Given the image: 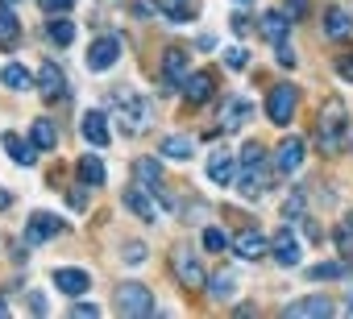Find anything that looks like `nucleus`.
I'll list each match as a JSON object with an SVG mask.
<instances>
[{
  "instance_id": "obj_1",
  "label": "nucleus",
  "mask_w": 353,
  "mask_h": 319,
  "mask_svg": "<svg viewBox=\"0 0 353 319\" xmlns=\"http://www.w3.org/2000/svg\"><path fill=\"white\" fill-rule=\"evenodd\" d=\"M108 104H112V112H117V120H121V129H125L129 137H137V133L150 129V100H145L141 91L117 87V91L108 96Z\"/></svg>"
},
{
  "instance_id": "obj_2",
  "label": "nucleus",
  "mask_w": 353,
  "mask_h": 319,
  "mask_svg": "<svg viewBox=\"0 0 353 319\" xmlns=\"http://www.w3.org/2000/svg\"><path fill=\"white\" fill-rule=\"evenodd\" d=\"M345 104L332 96L324 108H320V124H316V141H320V149H328V153H336L341 149V141H345Z\"/></svg>"
},
{
  "instance_id": "obj_3",
  "label": "nucleus",
  "mask_w": 353,
  "mask_h": 319,
  "mask_svg": "<svg viewBox=\"0 0 353 319\" xmlns=\"http://www.w3.org/2000/svg\"><path fill=\"white\" fill-rule=\"evenodd\" d=\"M117 311H121V315H133V319L154 315V294H150L141 282H125V286L117 290Z\"/></svg>"
},
{
  "instance_id": "obj_4",
  "label": "nucleus",
  "mask_w": 353,
  "mask_h": 319,
  "mask_svg": "<svg viewBox=\"0 0 353 319\" xmlns=\"http://www.w3.org/2000/svg\"><path fill=\"white\" fill-rule=\"evenodd\" d=\"M266 116H270L274 124H291V116H295V87H287V83L270 87V96H266Z\"/></svg>"
},
{
  "instance_id": "obj_5",
  "label": "nucleus",
  "mask_w": 353,
  "mask_h": 319,
  "mask_svg": "<svg viewBox=\"0 0 353 319\" xmlns=\"http://www.w3.org/2000/svg\"><path fill=\"white\" fill-rule=\"evenodd\" d=\"M188 75H192V58H188V50L170 46V50L162 54V79H166V87H183Z\"/></svg>"
},
{
  "instance_id": "obj_6",
  "label": "nucleus",
  "mask_w": 353,
  "mask_h": 319,
  "mask_svg": "<svg viewBox=\"0 0 353 319\" xmlns=\"http://www.w3.org/2000/svg\"><path fill=\"white\" fill-rule=\"evenodd\" d=\"M303 153H307L303 137H287V141L274 149V170H279V175H295V170L303 166Z\"/></svg>"
},
{
  "instance_id": "obj_7",
  "label": "nucleus",
  "mask_w": 353,
  "mask_h": 319,
  "mask_svg": "<svg viewBox=\"0 0 353 319\" xmlns=\"http://www.w3.org/2000/svg\"><path fill=\"white\" fill-rule=\"evenodd\" d=\"M59 232H63V220L50 216V212H34L30 224H26V241H30V245H42V241H50V236H59Z\"/></svg>"
},
{
  "instance_id": "obj_8",
  "label": "nucleus",
  "mask_w": 353,
  "mask_h": 319,
  "mask_svg": "<svg viewBox=\"0 0 353 319\" xmlns=\"http://www.w3.org/2000/svg\"><path fill=\"white\" fill-rule=\"evenodd\" d=\"M233 249H237V257L258 261V257H266V253H270V241H266L258 228H241V232L233 236Z\"/></svg>"
},
{
  "instance_id": "obj_9",
  "label": "nucleus",
  "mask_w": 353,
  "mask_h": 319,
  "mask_svg": "<svg viewBox=\"0 0 353 319\" xmlns=\"http://www.w3.org/2000/svg\"><path fill=\"white\" fill-rule=\"evenodd\" d=\"M237 166H241V162H237L229 149H216V153L208 157V179H212L216 187H229V183L237 179Z\"/></svg>"
},
{
  "instance_id": "obj_10",
  "label": "nucleus",
  "mask_w": 353,
  "mask_h": 319,
  "mask_svg": "<svg viewBox=\"0 0 353 319\" xmlns=\"http://www.w3.org/2000/svg\"><path fill=\"white\" fill-rule=\"evenodd\" d=\"M117 58H121V42L117 38H100V42L88 46V71H108Z\"/></svg>"
},
{
  "instance_id": "obj_11",
  "label": "nucleus",
  "mask_w": 353,
  "mask_h": 319,
  "mask_svg": "<svg viewBox=\"0 0 353 319\" xmlns=\"http://www.w3.org/2000/svg\"><path fill=\"white\" fill-rule=\"evenodd\" d=\"M174 274H179V282L188 286V290H200L208 278H204V265L188 253V249H179V253H174Z\"/></svg>"
},
{
  "instance_id": "obj_12",
  "label": "nucleus",
  "mask_w": 353,
  "mask_h": 319,
  "mask_svg": "<svg viewBox=\"0 0 353 319\" xmlns=\"http://www.w3.org/2000/svg\"><path fill=\"white\" fill-rule=\"evenodd\" d=\"M270 257H274L279 265H299V241H295L291 228H279V232H274V241H270Z\"/></svg>"
},
{
  "instance_id": "obj_13",
  "label": "nucleus",
  "mask_w": 353,
  "mask_h": 319,
  "mask_svg": "<svg viewBox=\"0 0 353 319\" xmlns=\"http://www.w3.org/2000/svg\"><path fill=\"white\" fill-rule=\"evenodd\" d=\"M63 87H67V79H63V71H59V63H42V71H38V91H42V100H59L63 96Z\"/></svg>"
},
{
  "instance_id": "obj_14",
  "label": "nucleus",
  "mask_w": 353,
  "mask_h": 319,
  "mask_svg": "<svg viewBox=\"0 0 353 319\" xmlns=\"http://www.w3.org/2000/svg\"><path fill=\"white\" fill-rule=\"evenodd\" d=\"M328 311H332V302L324 294H307V298H295L283 307V315H295V319H312V315H328Z\"/></svg>"
},
{
  "instance_id": "obj_15",
  "label": "nucleus",
  "mask_w": 353,
  "mask_h": 319,
  "mask_svg": "<svg viewBox=\"0 0 353 319\" xmlns=\"http://www.w3.org/2000/svg\"><path fill=\"white\" fill-rule=\"evenodd\" d=\"M212 87H216V75H212V71H196V75L183 79V96H188L192 104H204V100L212 96Z\"/></svg>"
},
{
  "instance_id": "obj_16",
  "label": "nucleus",
  "mask_w": 353,
  "mask_h": 319,
  "mask_svg": "<svg viewBox=\"0 0 353 319\" xmlns=\"http://www.w3.org/2000/svg\"><path fill=\"white\" fill-rule=\"evenodd\" d=\"M250 112H254V104H250L245 96H229L225 108H221V124H225V129H241V124L250 120Z\"/></svg>"
},
{
  "instance_id": "obj_17",
  "label": "nucleus",
  "mask_w": 353,
  "mask_h": 319,
  "mask_svg": "<svg viewBox=\"0 0 353 319\" xmlns=\"http://www.w3.org/2000/svg\"><path fill=\"white\" fill-rule=\"evenodd\" d=\"M0 141H5V149H9V157H13L17 166H34L38 162V145L34 141H21L17 133H5Z\"/></svg>"
},
{
  "instance_id": "obj_18",
  "label": "nucleus",
  "mask_w": 353,
  "mask_h": 319,
  "mask_svg": "<svg viewBox=\"0 0 353 319\" xmlns=\"http://www.w3.org/2000/svg\"><path fill=\"white\" fill-rule=\"evenodd\" d=\"M121 199H125V208H129L133 216H141V220H158V208L150 204V191H145L141 183H137V187H129Z\"/></svg>"
},
{
  "instance_id": "obj_19",
  "label": "nucleus",
  "mask_w": 353,
  "mask_h": 319,
  "mask_svg": "<svg viewBox=\"0 0 353 319\" xmlns=\"http://www.w3.org/2000/svg\"><path fill=\"white\" fill-rule=\"evenodd\" d=\"M349 34H353V17H349L345 9H328V13H324V38L345 42Z\"/></svg>"
},
{
  "instance_id": "obj_20",
  "label": "nucleus",
  "mask_w": 353,
  "mask_h": 319,
  "mask_svg": "<svg viewBox=\"0 0 353 319\" xmlns=\"http://www.w3.org/2000/svg\"><path fill=\"white\" fill-rule=\"evenodd\" d=\"M133 179H137L145 191H158V187H162V166H158V157H137V162H133Z\"/></svg>"
},
{
  "instance_id": "obj_21",
  "label": "nucleus",
  "mask_w": 353,
  "mask_h": 319,
  "mask_svg": "<svg viewBox=\"0 0 353 319\" xmlns=\"http://www.w3.org/2000/svg\"><path fill=\"white\" fill-rule=\"evenodd\" d=\"M158 153H162V157H174V162H188V157L196 153V141H192V137H179V133H170V137H162Z\"/></svg>"
},
{
  "instance_id": "obj_22",
  "label": "nucleus",
  "mask_w": 353,
  "mask_h": 319,
  "mask_svg": "<svg viewBox=\"0 0 353 319\" xmlns=\"http://www.w3.org/2000/svg\"><path fill=\"white\" fill-rule=\"evenodd\" d=\"M83 137L96 145V149H104L108 141H112V133H108V120H104V112H88L83 116Z\"/></svg>"
},
{
  "instance_id": "obj_23",
  "label": "nucleus",
  "mask_w": 353,
  "mask_h": 319,
  "mask_svg": "<svg viewBox=\"0 0 353 319\" xmlns=\"http://www.w3.org/2000/svg\"><path fill=\"white\" fill-rule=\"evenodd\" d=\"M54 286L63 290V294H71V298H79L92 282H88V274L83 270H54Z\"/></svg>"
},
{
  "instance_id": "obj_24",
  "label": "nucleus",
  "mask_w": 353,
  "mask_h": 319,
  "mask_svg": "<svg viewBox=\"0 0 353 319\" xmlns=\"http://www.w3.org/2000/svg\"><path fill=\"white\" fill-rule=\"evenodd\" d=\"M30 141H34L38 149H54V145H59V129H54V120L38 116V120L30 124Z\"/></svg>"
},
{
  "instance_id": "obj_25",
  "label": "nucleus",
  "mask_w": 353,
  "mask_h": 319,
  "mask_svg": "<svg viewBox=\"0 0 353 319\" xmlns=\"http://www.w3.org/2000/svg\"><path fill=\"white\" fill-rule=\"evenodd\" d=\"M258 30H262L270 42H283V38H287V30H291V17H287V13H262Z\"/></svg>"
},
{
  "instance_id": "obj_26",
  "label": "nucleus",
  "mask_w": 353,
  "mask_h": 319,
  "mask_svg": "<svg viewBox=\"0 0 353 319\" xmlns=\"http://www.w3.org/2000/svg\"><path fill=\"white\" fill-rule=\"evenodd\" d=\"M79 179H83V187H100L104 183V162L96 153H83L79 157Z\"/></svg>"
},
{
  "instance_id": "obj_27",
  "label": "nucleus",
  "mask_w": 353,
  "mask_h": 319,
  "mask_svg": "<svg viewBox=\"0 0 353 319\" xmlns=\"http://www.w3.org/2000/svg\"><path fill=\"white\" fill-rule=\"evenodd\" d=\"M237 162H241V170H262V166H266V145H262V141H245Z\"/></svg>"
},
{
  "instance_id": "obj_28",
  "label": "nucleus",
  "mask_w": 353,
  "mask_h": 319,
  "mask_svg": "<svg viewBox=\"0 0 353 319\" xmlns=\"http://www.w3.org/2000/svg\"><path fill=\"white\" fill-rule=\"evenodd\" d=\"M17 38H21V25H17V17H13L5 5H0V46H5V50H13V46H17Z\"/></svg>"
},
{
  "instance_id": "obj_29",
  "label": "nucleus",
  "mask_w": 353,
  "mask_h": 319,
  "mask_svg": "<svg viewBox=\"0 0 353 319\" xmlns=\"http://www.w3.org/2000/svg\"><path fill=\"white\" fill-rule=\"evenodd\" d=\"M46 38H50L54 46H71V42H75V25H71L67 17H54V21L46 25Z\"/></svg>"
},
{
  "instance_id": "obj_30",
  "label": "nucleus",
  "mask_w": 353,
  "mask_h": 319,
  "mask_svg": "<svg viewBox=\"0 0 353 319\" xmlns=\"http://www.w3.org/2000/svg\"><path fill=\"white\" fill-rule=\"evenodd\" d=\"M0 83L13 87V91H26V87H30V71H26L21 63H9L5 71H0Z\"/></svg>"
},
{
  "instance_id": "obj_31",
  "label": "nucleus",
  "mask_w": 353,
  "mask_h": 319,
  "mask_svg": "<svg viewBox=\"0 0 353 319\" xmlns=\"http://www.w3.org/2000/svg\"><path fill=\"white\" fill-rule=\"evenodd\" d=\"M241 195L245 199H262V191H266V183H262V170H241Z\"/></svg>"
},
{
  "instance_id": "obj_32",
  "label": "nucleus",
  "mask_w": 353,
  "mask_h": 319,
  "mask_svg": "<svg viewBox=\"0 0 353 319\" xmlns=\"http://www.w3.org/2000/svg\"><path fill=\"white\" fill-rule=\"evenodd\" d=\"M158 9H162L170 21H188V17H192V5H188V0H158Z\"/></svg>"
},
{
  "instance_id": "obj_33",
  "label": "nucleus",
  "mask_w": 353,
  "mask_h": 319,
  "mask_svg": "<svg viewBox=\"0 0 353 319\" xmlns=\"http://www.w3.org/2000/svg\"><path fill=\"white\" fill-rule=\"evenodd\" d=\"M349 265L345 261H324V265H312V278H345Z\"/></svg>"
},
{
  "instance_id": "obj_34",
  "label": "nucleus",
  "mask_w": 353,
  "mask_h": 319,
  "mask_svg": "<svg viewBox=\"0 0 353 319\" xmlns=\"http://www.w3.org/2000/svg\"><path fill=\"white\" fill-rule=\"evenodd\" d=\"M208 286H212V298H233V286L237 282H233V274H216Z\"/></svg>"
},
{
  "instance_id": "obj_35",
  "label": "nucleus",
  "mask_w": 353,
  "mask_h": 319,
  "mask_svg": "<svg viewBox=\"0 0 353 319\" xmlns=\"http://www.w3.org/2000/svg\"><path fill=\"white\" fill-rule=\"evenodd\" d=\"M225 245H233V241H229V236H225L221 228H208V232H204V249H212V253H221Z\"/></svg>"
},
{
  "instance_id": "obj_36",
  "label": "nucleus",
  "mask_w": 353,
  "mask_h": 319,
  "mask_svg": "<svg viewBox=\"0 0 353 319\" xmlns=\"http://www.w3.org/2000/svg\"><path fill=\"white\" fill-rule=\"evenodd\" d=\"M274 63H279V67H295V50L287 46V38L274 42Z\"/></svg>"
},
{
  "instance_id": "obj_37",
  "label": "nucleus",
  "mask_w": 353,
  "mask_h": 319,
  "mask_svg": "<svg viewBox=\"0 0 353 319\" xmlns=\"http://www.w3.org/2000/svg\"><path fill=\"white\" fill-rule=\"evenodd\" d=\"M225 63H229V71H245V63H250V54H245L241 46H233V50H225Z\"/></svg>"
},
{
  "instance_id": "obj_38",
  "label": "nucleus",
  "mask_w": 353,
  "mask_h": 319,
  "mask_svg": "<svg viewBox=\"0 0 353 319\" xmlns=\"http://www.w3.org/2000/svg\"><path fill=\"white\" fill-rule=\"evenodd\" d=\"M125 261H129V265H141V261H145V245H141V241H129V245H125Z\"/></svg>"
},
{
  "instance_id": "obj_39",
  "label": "nucleus",
  "mask_w": 353,
  "mask_h": 319,
  "mask_svg": "<svg viewBox=\"0 0 353 319\" xmlns=\"http://www.w3.org/2000/svg\"><path fill=\"white\" fill-rule=\"evenodd\" d=\"M283 13H287L291 21H299V17H307V0H287V5H283Z\"/></svg>"
},
{
  "instance_id": "obj_40",
  "label": "nucleus",
  "mask_w": 353,
  "mask_h": 319,
  "mask_svg": "<svg viewBox=\"0 0 353 319\" xmlns=\"http://www.w3.org/2000/svg\"><path fill=\"white\" fill-rule=\"evenodd\" d=\"M38 5H42L46 13H67V9L75 5V0H38Z\"/></svg>"
},
{
  "instance_id": "obj_41",
  "label": "nucleus",
  "mask_w": 353,
  "mask_h": 319,
  "mask_svg": "<svg viewBox=\"0 0 353 319\" xmlns=\"http://www.w3.org/2000/svg\"><path fill=\"white\" fill-rule=\"evenodd\" d=\"M71 315H79V319H96V315H100V307H96V302H75V311H71Z\"/></svg>"
},
{
  "instance_id": "obj_42",
  "label": "nucleus",
  "mask_w": 353,
  "mask_h": 319,
  "mask_svg": "<svg viewBox=\"0 0 353 319\" xmlns=\"http://www.w3.org/2000/svg\"><path fill=\"white\" fill-rule=\"evenodd\" d=\"M303 212V195H291L287 204H283V216H299Z\"/></svg>"
},
{
  "instance_id": "obj_43",
  "label": "nucleus",
  "mask_w": 353,
  "mask_h": 319,
  "mask_svg": "<svg viewBox=\"0 0 353 319\" xmlns=\"http://www.w3.org/2000/svg\"><path fill=\"white\" fill-rule=\"evenodd\" d=\"M336 241H341V253H349V249H353V224H345V228L336 232Z\"/></svg>"
},
{
  "instance_id": "obj_44",
  "label": "nucleus",
  "mask_w": 353,
  "mask_h": 319,
  "mask_svg": "<svg viewBox=\"0 0 353 319\" xmlns=\"http://www.w3.org/2000/svg\"><path fill=\"white\" fill-rule=\"evenodd\" d=\"M229 30H233V34H237V38H241V34H250V21H245V17H241V13H237V17H233V21H229Z\"/></svg>"
},
{
  "instance_id": "obj_45",
  "label": "nucleus",
  "mask_w": 353,
  "mask_h": 319,
  "mask_svg": "<svg viewBox=\"0 0 353 319\" xmlns=\"http://www.w3.org/2000/svg\"><path fill=\"white\" fill-rule=\"evenodd\" d=\"M71 208H88V195H83V187H75V191H71Z\"/></svg>"
},
{
  "instance_id": "obj_46",
  "label": "nucleus",
  "mask_w": 353,
  "mask_h": 319,
  "mask_svg": "<svg viewBox=\"0 0 353 319\" xmlns=\"http://www.w3.org/2000/svg\"><path fill=\"white\" fill-rule=\"evenodd\" d=\"M336 71H341V75H345V79H353V58H349V54H345V58H341V63H336Z\"/></svg>"
},
{
  "instance_id": "obj_47",
  "label": "nucleus",
  "mask_w": 353,
  "mask_h": 319,
  "mask_svg": "<svg viewBox=\"0 0 353 319\" xmlns=\"http://www.w3.org/2000/svg\"><path fill=\"white\" fill-rule=\"evenodd\" d=\"M5 208H13V195H9V191H0V212H5Z\"/></svg>"
},
{
  "instance_id": "obj_48",
  "label": "nucleus",
  "mask_w": 353,
  "mask_h": 319,
  "mask_svg": "<svg viewBox=\"0 0 353 319\" xmlns=\"http://www.w3.org/2000/svg\"><path fill=\"white\" fill-rule=\"evenodd\" d=\"M5 315H9V302H5V298H0V319H5Z\"/></svg>"
},
{
  "instance_id": "obj_49",
  "label": "nucleus",
  "mask_w": 353,
  "mask_h": 319,
  "mask_svg": "<svg viewBox=\"0 0 353 319\" xmlns=\"http://www.w3.org/2000/svg\"><path fill=\"white\" fill-rule=\"evenodd\" d=\"M345 315H353V298H349V302H345Z\"/></svg>"
},
{
  "instance_id": "obj_50",
  "label": "nucleus",
  "mask_w": 353,
  "mask_h": 319,
  "mask_svg": "<svg viewBox=\"0 0 353 319\" xmlns=\"http://www.w3.org/2000/svg\"><path fill=\"white\" fill-rule=\"evenodd\" d=\"M0 5H5V9H13V5H17V0H0Z\"/></svg>"
},
{
  "instance_id": "obj_51",
  "label": "nucleus",
  "mask_w": 353,
  "mask_h": 319,
  "mask_svg": "<svg viewBox=\"0 0 353 319\" xmlns=\"http://www.w3.org/2000/svg\"><path fill=\"white\" fill-rule=\"evenodd\" d=\"M349 224H353V212H349Z\"/></svg>"
},
{
  "instance_id": "obj_52",
  "label": "nucleus",
  "mask_w": 353,
  "mask_h": 319,
  "mask_svg": "<svg viewBox=\"0 0 353 319\" xmlns=\"http://www.w3.org/2000/svg\"><path fill=\"white\" fill-rule=\"evenodd\" d=\"M241 5H245V0H241Z\"/></svg>"
}]
</instances>
